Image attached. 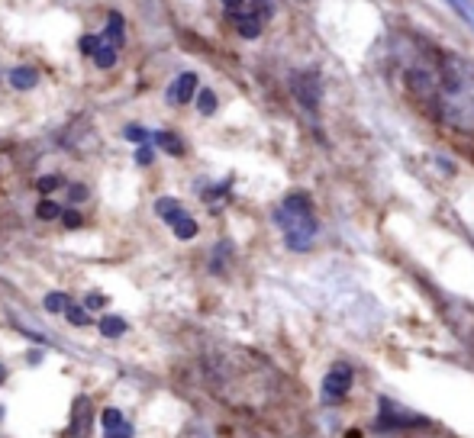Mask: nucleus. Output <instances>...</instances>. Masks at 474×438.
<instances>
[{"instance_id": "obj_1", "label": "nucleus", "mask_w": 474, "mask_h": 438, "mask_svg": "<svg viewBox=\"0 0 474 438\" xmlns=\"http://www.w3.org/2000/svg\"><path fill=\"white\" fill-rule=\"evenodd\" d=\"M394 61L400 65L406 91L442 126L474 136V61L439 49L423 36L394 39Z\"/></svg>"}, {"instance_id": "obj_2", "label": "nucleus", "mask_w": 474, "mask_h": 438, "mask_svg": "<svg viewBox=\"0 0 474 438\" xmlns=\"http://www.w3.org/2000/svg\"><path fill=\"white\" fill-rule=\"evenodd\" d=\"M275 226L281 229L284 245L297 255L313 249L316 235H320V219H316L313 196L306 190H291L275 210Z\"/></svg>"}, {"instance_id": "obj_3", "label": "nucleus", "mask_w": 474, "mask_h": 438, "mask_svg": "<svg viewBox=\"0 0 474 438\" xmlns=\"http://www.w3.org/2000/svg\"><path fill=\"white\" fill-rule=\"evenodd\" d=\"M230 23L236 26V32L242 39H258L265 32V26L275 20V0H245L239 10H232Z\"/></svg>"}, {"instance_id": "obj_4", "label": "nucleus", "mask_w": 474, "mask_h": 438, "mask_svg": "<svg viewBox=\"0 0 474 438\" xmlns=\"http://www.w3.org/2000/svg\"><path fill=\"white\" fill-rule=\"evenodd\" d=\"M416 425H429L426 415L410 413V409L397 406L390 396H378V419H375V432L381 435H394V432H406Z\"/></svg>"}, {"instance_id": "obj_5", "label": "nucleus", "mask_w": 474, "mask_h": 438, "mask_svg": "<svg viewBox=\"0 0 474 438\" xmlns=\"http://www.w3.org/2000/svg\"><path fill=\"white\" fill-rule=\"evenodd\" d=\"M355 387V370L352 364L345 361H336L332 368L326 370V377H323V387H320V396L326 406H336V403H342L349 393H352Z\"/></svg>"}, {"instance_id": "obj_6", "label": "nucleus", "mask_w": 474, "mask_h": 438, "mask_svg": "<svg viewBox=\"0 0 474 438\" xmlns=\"http://www.w3.org/2000/svg\"><path fill=\"white\" fill-rule=\"evenodd\" d=\"M291 94L306 113H316L320 110V100H323V81H320V71L316 68H306V71H294L291 75Z\"/></svg>"}, {"instance_id": "obj_7", "label": "nucleus", "mask_w": 474, "mask_h": 438, "mask_svg": "<svg viewBox=\"0 0 474 438\" xmlns=\"http://www.w3.org/2000/svg\"><path fill=\"white\" fill-rule=\"evenodd\" d=\"M194 94H197V75H194V71H181L168 87V104L184 106L194 100Z\"/></svg>"}, {"instance_id": "obj_8", "label": "nucleus", "mask_w": 474, "mask_h": 438, "mask_svg": "<svg viewBox=\"0 0 474 438\" xmlns=\"http://www.w3.org/2000/svg\"><path fill=\"white\" fill-rule=\"evenodd\" d=\"M104 42H110L113 49H120L126 42V20H123L120 10H110L107 13V26H104Z\"/></svg>"}, {"instance_id": "obj_9", "label": "nucleus", "mask_w": 474, "mask_h": 438, "mask_svg": "<svg viewBox=\"0 0 474 438\" xmlns=\"http://www.w3.org/2000/svg\"><path fill=\"white\" fill-rule=\"evenodd\" d=\"M91 429V400L87 396H77L75 400V413H71V435H87Z\"/></svg>"}, {"instance_id": "obj_10", "label": "nucleus", "mask_w": 474, "mask_h": 438, "mask_svg": "<svg viewBox=\"0 0 474 438\" xmlns=\"http://www.w3.org/2000/svg\"><path fill=\"white\" fill-rule=\"evenodd\" d=\"M7 81H10L13 91H32V87L39 84V71L30 68V65H16V68H10Z\"/></svg>"}, {"instance_id": "obj_11", "label": "nucleus", "mask_w": 474, "mask_h": 438, "mask_svg": "<svg viewBox=\"0 0 474 438\" xmlns=\"http://www.w3.org/2000/svg\"><path fill=\"white\" fill-rule=\"evenodd\" d=\"M149 142H152L155 149L175 155V158H181V155H184V142L175 136V132H168V129H158V132H152V136H149Z\"/></svg>"}, {"instance_id": "obj_12", "label": "nucleus", "mask_w": 474, "mask_h": 438, "mask_svg": "<svg viewBox=\"0 0 474 438\" xmlns=\"http://www.w3.org/2000/svg\"><path fill=\"white\" fill-rule=\"evenodd\" d=\"M155 213H158L161 219H165V223H168V226H175L177 219L184 216V206H181V200H175V196H158V200H155Z\"/></svg>"}, {"instance_id": "obj_13", "label": "nucleus", "mask_w": 474, "mask_h": 438, "mask_svg": "<svg viewBox=\"0 0 474 438\" xmlns=\"http://www.w3.org/2000/svg\"><path fill=\"white\" fill-rule=\"evenodd\" d=\"M116 52H120V49H113L110 42H104V39H100V46L94 49V55H91V58H94V65H97L100 71H110V68L116 65V58H120Z\"/></svg>"}, {"instance_id": "obj_14", "label": "nucleus", "mask_w": 474, "mask_h": 438, "mask_svg": "<svg viewBox=\"0 0 474 438\" xmlns=\"http://www.w3.org/2000/svg\"><path fill=\"white\" fill-rule=\"evenodd\" d=\"M171 229H175V239H181V242H191L194 235H197V232H200V226H197V219H194V216H191V213H184V216H181V219H177V223H175V226H171Z\"/></svg>"}, {"instance_id": "obj_15", "label": "nucleus", "mask_w": 474, "mask_h": 438, "mask_svg": "<svg viewBox=\"0 0 474 438\" xmlns=\"http://www.w3.org/2000/svg\"><path fill=\"white\" fill-rule=\"evenodd\" d=\"M97 329H100V335H104V339H120V335L126 332L130 325H126V319H120V316H104Z\"/></svg>"}, {"instance_id": "obj_16", "label": "nucleus", "mask_w": 474, "mask_h": 438, "mask_svg": "<svg viewBox=\"0 0 474 438\" xmlns=\"http://www.w3.org/2000/svg\"><path fill=\"white\" fill-rule=\"evenodd\" d=\"M61 210H65V206L55 204L52 196H42V200L36 204V216L42 219V223H52V219H58V216H61Z\"/></svg>"}, {"instance_id": "obj_17", "label": "nucleus", "mask_w": 474, "mask_h": 438, "mask_svg": "<svg viewBox=\"0 0 474 438\" xmlns=\"http://www.w3.org/2000/svg\"><path fill=\"white\" fill-rule=\"evenodd\" d=\"M194 100H197V110H200V116H213L216 113V94L210 91V87H204V91H197L194 94Z\"/></svg>"}, {"instance_id": "obj_18", "label": "nucleus", "mask_w": 474, "mask_h": 438, "mask_svg": "<svg viewBox=\"0 0 474 438\" xmlns=\"http://www.w3.org/2000/svg\"><path fill=\"white\" fill-rule=\"evenodd\" d=\"M58 187H65V177H61V174H42V177L36 181V190H39L42 196L55 194Z\"/></svg>"}, {"instance_id": "obj_19", "label": "nucleus", "mask_w": 474, "mask_h": 438, "mask_svg": "<svg viewBox=\"0 0 474 438\" xmlns=\"http://www.w3.org/2000/svg\"><path fill=\"white\" fill-rule=\"evenodd\" d=\"M68 294H61V290H52V294H46V300H42V306H46V313H65V306H68Z\"/></svg>"}, {"instance_id": "obj_20", "label": "nucleus", "mask_w": 474, "mask_h": 438, "mask_svg": "<svg viewBox=\"0 0 474 438\" xmlns=\"http://www.w3.org/2000/svg\"><path fill=\"white\" fill-rule=\"evenodd\" d=\"M126 423L123 419V413L116 406H107L104 413H100V425H104V432H113V429H120V425Z\"/></svg>"}, {"instance_id": "obj_21", "label": "nucleus", "mask_w": 474, "mask_h": 438, "mask_svg": "<svg viewBox=\"0 0 474 438\" xmlns=\"http://www.w3.org/2000/svg\"><path fill=\"white\" fill-rule=\"evenodd\" d=\"M123 136L130 139V142H136V145H146V142H149V136H152V132H149L146 126H139V123H130V126L123 129Z\"/></svg>"}, {"instance_id": "obj_22", "label": "nucleus", "mask_w": 474, "mask_h": 438, "mask_svg": "<svg viewBox=\"0 0 474 438\" xmlns=\"http://www.w3.org/2000/svg\"><path fill=\"white\" fill-rule=\"evenodd\" d=\"M65 316H68L71 325H87V323H91L87 310H85V306H77V303H68V306H65Z\"/></svg>"}, {"instance_id": "obj_23", "label": "nucleus", "mask_w": 474, "mask_h": 438, "mask_svg": "<svg viewBox=\"0 0 474 438\" xmlns=\"http://www.w3.org/2000/svg\"><path fill=\"white\" fill-rule=\"evenodd\" d=\"M61 226L65 229H81V223H85V219H81V213L75 210V206H68V210H61Z\"/></svg>"}, {"instance_id": "obj_24", "label": "nucleus", "mask_w": 474, "mask_h": 438, "mask_svg": "<svg viewBox=\"0 0 474 438\" xmlns=\"http://www.w3.org/2000/svg\"><path fill=\"white\" fill-rule=\"evenodd\" d=\"M230 187H232V181H223V184H216V187H207L204 190V200H207V204H216L220 196L230 194Z\"/></svg>"}, {"instance_id": "obj_25", "label": "nucleus", "mask_w": 474, "mask_h": 438, "mask_svg": "<svg viewBox=\"0 0 474 438\" xmlns=\"http://www.w3.org/2000/svg\"><path fill=\"white\" fill-rule=\"evenodd\" d=\"M152 161H155V149H152V145H139V149H136V165L139 168H149V165H152Z\"/></svg>"}, {"instance_id": "obj_26", "label": "nucleus", "mask_w": 474, "mask_h": 438, "mask_svg": "<svg viewBox=\"0 0 474 438\" xmlns=\"http://www.w3.org/2000/svg\"><path fill=\"white\" fill-rule=\"evenodd\" d=\"M87 194H91V190H87L85 184H68V200H71V206L85 204V200H87Z\"/></svg>"}, {"instance_id": "obj_27", "label": "nucleus", "mask_w": 474, "mask_h": 438, "mask_svg": "<svg viewBox=\"0 0 474 438\" xmlns=\"http://www.w3.org/2000/svg\"><path fill=\"white\" fill-rule=\"evenodd\" d=\"M85 310H87V313L107 310V296H104V294H87V296H85Z\"/></svg>"}, {"instance_id": "obj_28", "label": "nucleus", "mask_w": 474, "mask_h": 438, "mask_svg": "<svg viewBox=\"0 0 474 438\" xmlns=\"http://www.w3.org/2000/svg\"><path fill=\"white\" fill-rule=\"evenodd\" d=\"M230 249H232L230 242H220V245H216V255H213V271H216V274H220V271H223V265H226V258H230Z\"/></svg>"}, {"instance_id": "obj_29", "label": "nucleus", "mask_w": 474, "mask_h": 438, "mask_svg": "<svg viewBox=\"0 0 474 438\" xmlns=\"http://www.w3.org/2000/svg\"><path fill=\"white\" fill-rule=\"evenodd\" d=\"M97 46H100L97 36H81V39H77V49H81V55H87V58L94 55V49H97Z\"/></svg>"}, {"instance_id": "obj_30", "label": "nucleus", "mask_w": 474, "mask_h": 438, "mask_svg": "<svg viewBox=\"0 0 474 438\" xmlns=\"http://www.w3.org/2000/svg\"><path fill=\"white\" fill-rule=\"evenodd\" d=\"M104 438H132V425H130V423H123L120 429H113V432H104Z\"/></svg>"}, {"instance_id": "obj_31", "label": "nucleus", "mask_w": 474, "mask_h": 438, "mask_svg": "<svg viewBox=\"0 0 474 438\" xmlns=\"http://www.w3.org/2000/svg\"><path fill=\"white\" fill-rule=\"evenodd\" d=\"M223 4V10H226V13H232V10H239L245 4V0H220Z\"/></svg>"}, {"instance_id": "obj_32", "label": "nucleus", "mask_w": 474, "mask_h": 438, "mask_svg": "<svg viewBox=\"0 0 474 438\" xmlns=\"http://www.w3.org/2000/svg\"><path fill=\"white\" fill-rule=\"evenodd\" d=\"M345 438H361V429H349V432H345Z\"/></svg>"}, {"instance_id": "obj_33", "label": "nucleus", "mask_w": 474, "mask_h": 438, "mask_svg": "<svg viewBox=\"0 0 474 438\" xmlns=\"http://www.w3.org/2000/svg\"><path fill=\"white\" fill-rule=\"evenodd\" d=\"M4 380H7V368H4V364H0V384H4Z\"/></svg>"}, {"instance_id": "obj_34", "label": "nucleus", "mask_w": 474, "mask_h": 438, "mask_svg": "<svg viewBox=\"0 0 474 438\" xmlns=\"http://www.w3.org/2000/svg\"><path fill=\"white\" fill-rule=\"evenodd\" d=\"M0 415H4V406H0Z\"/></svg>"}]
</instances>
